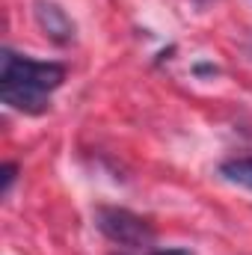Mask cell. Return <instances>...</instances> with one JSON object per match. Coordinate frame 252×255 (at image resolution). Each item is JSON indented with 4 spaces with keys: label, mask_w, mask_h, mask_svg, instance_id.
Wrapping results in <instances>:
<instances>
[{
    "label": "cell",
    "mask_w": 252,
    "mask_h": 255,
    "mask_svg": "<svg viewBox=\"0 0 252 255\" xmlns=\"http://www.w3.org/2000/svg\"><path fill=\"white\" fill-rule=\"evenodd\" d=\"M65 80V65L48 60H30L9 48L0 57V98L6 107L42 116L51 110V92L60 89Z\"/></svg>",
    "instance_id": "1"
},
{
    "label": "cell",
    "mask_w": 252,
    "mask_h": 255,
    "mask_svg": "<svg viewBox=\"0 0 252 255\" xmlns=\"http://www.w3.org/2000/svg\"><path fill=\"white\" fill-rule=\"evenodd\" d=\"M95 229L110 244L125 247V250H151V244H154L151 223L127 208H113V205L95 208Z\"/></svg>",
    "instance_id": "2"
},
{
    "label": "cell",
    "mask_w": 252,
    "mask_h": 255,
    "mask_svg": "<svg viewBox=\"0 0 252 255\" xmlns=\"http://www.w3.org/2000/svg\"><path fill=\"white\" fill-rule=\"evenodd\" d=\"M33 18H36L39 30L51 42H57V45H71L74 36H77V24L71 21V15L65 12L63 6L54 3V0H36L33 3Z\"/></svg>",
    "instance_id": "3"
},
{
    "label": "cell",
    "mask_w": 252,
    "mask_h": 255,
    "mask_svg": "<svg viewBox=\"0 0 252 255\" xmlns=\"http://www.w3.org/2000/svg\"><path fill=\"white\" fill-rule=\"evenodd\" d=\"M220 175L238 187H247L252 190V154L250 157H229L220 163Z\"/></svg>",
    "instance_id": "4"
},
{
    "label": "cell",
    "mask_w": 252,
    "mask_h": 255,
    "mask_svg": "<svg viewBox=\"0 0 252 255\" xmlns=\"http://www.w3.org/2000/svg\"><path fill=\"white\" fill-rule=\"evenodd\" d=\"M15 175H18V163H3V187H0V193H3V196L12 190Z\"/></svg>",
    "instance_id": "5"
},
{
    "label": "cell",
    "mask_w": 252,
    "mask_h": 255,
    "mask_svg": "<svg viewBox=\"0 0 252 255\" xmlns=\"http://www.w3.org/2000/svg\"><path fill=\"white\" fill-rule=\"evenodd\" d=\"M151 255H190L187 250H178V247H172V250H154Z\"/></svg>",
    "instance_id": "6"
}]
</instances>
